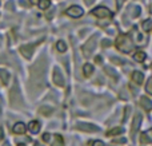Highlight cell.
<instances>
[{
    "instance_id": "6da1fadb",
    "label": "cell",
    "mask_w": 152,
    "mask_h": 146,
    "mask_svg": "<svg viewBox=\"0 0 152 146\" xmlns=\"http://www.w3.org/2000/svg\"><path fill=\"white\" fill-rule=\"evenodd\" d=\"M44 72H45V59L40 58L31 69V82L40 86L43 83Z\"/></svg>"
},
{
    "instance_id": "7a4b0ae2",
    "label": "cell",
    "mask_w": 152,
    "mask_h": 146,
    "mask_svg": "<svg viewBox=\"0 0 152 146\" xmlns=\"http://www.w3.org/2000/svg\"><path fill=\"white\" fill-rule=\"evenodd\" d=\"M116 46H118V50H120L121 52H131V50L134 48V43L129 40V38L127 35H121V36L118 38L116 40Z\"/></svg>"
},
{
    "instance_id": "3957f363",
    "label": "cell",
    "mask_w": 152,
    "mask_h": 146,
    "mask_svg": "<svg viewBox=\"0 0 152 146\" xmlns=\"http://www.w3.org/2000/svg\"><path fill=\"white\" fill-rule=\"evenodd\" d=\"M10 97H11V105H12L13 107L21 106V95H20V90H19V86L16 82H15V85H13L12 90H11Z\"/></svg>"
},
{
    "instance_id": "277c9868",
    "label": "cell",
    "mask_w": 152,
    "mask_h": 146,
    "mask_svg": "<svg viewBox=\"0 0 152 146\" xmlns=\"http://www.w3.org/2000/svg\"><path fill=\"white\" fill-rule=\"evenodd\" d=\"M96 39H97V36H96V35H94V36H92L91 39L86 43V46L83 47L84 56H89L92 54V51L95 50V46H96Z\"/></svg>"
},
{
    "instance_id": "5b68a950",
    "label": "cell",
    "mask_w": 152,
    "mask_h": 146,
    "mask_svg": "<svg viewBox=\"0 0 152 146\" xmlns=\"http://www.w3.org/2000/svg\"><path fill=\"white\" fill-rule=\"evenodd\" d=\"M92 13H94L95 16H97V18H102V19H105V18H110L112 13H111V11L108 10V8L105 7H97L95 8V10H92Z\"/></svg>"
},
{
    "instance_id": "8992f818",
    "label": "cell",
    "mask_w": 152,
    "mask_h": 146,
    "mask_svg": "<svg viewBox=\"0 0 152 146\" xmlns=\"http://www.w3.org/2000/svg\"><path fill=\"white\" fill-rule=\"evenodd\" d=\"M76 129H79L81 131H87V133H97L99 131V128L95 125H91V123H77Z\"/></svg>"
},
{
    "instance_id": "52a82bcc",
    "label": "cell",
    "mask_w": 152,
    "mask_h": 146,
    "mask_svg": "<svg viewBox=\"0 0 152 146\" xmlns=\"http://www.w3.org/2000/svg\"><path fill=\"white\" fill-rule=\"evenodd\" d=\"M67 15L71 16V18H80L83 15V8L79 7V5H72L67 10Z\"/></svg>"
},
{
    "instance_id": "ba28073f",
    "label": "cell",
    "mask_w": 152,
    "mask_h": 146,
    "mask_svg": "<svg viewBox=\"0 0 152 146\" xmlns=\"http://www.w3.org/2000/svg\"><path fill=\"white\" fill-rule=\"evenodd\" d=\"M53 82H55L56 86H60V87H63L64 86V78H63V74H61V71L56 67L55 70H53Z\"/></svg>"
},
{
    "instance_id": "9c48e42d",
    "label": "cell",
    "mask_w": 152,
    "mask_h": 146,
    "mask_svg": "<svg viewBox=\"0 0 152 146\" xmlns=\"http://www.w3.org/2000/svg\"><path fill=\"white\" fill-rule=\"evenodd\" d=\"M34 48H35V46H34V44L21 46V47H20V52L23 54V56H24V58L29 59V58H31V56H32V54H34Z\"/></svg>"
},
{
    "instance_id": "30bf717a",
    "label": "cell",
    "mask_w": 152,
    "mask_h": 146,
    "mask_svg": "<svg viewBox=\"0 0 152 146\" xmlns=\"http://www.w3.org/2000/svg\"><path fill=\"white\" fill-rule=\"evenodd\" d=\"M140 125H142V115H140V114H136V115H135V118H134V123H132V126H131L132 137H134L135 134L137 133V130H139Z\"/></svg>"
},
{
    "instance_id": "8fae6325",
    "label": "cell",
    "mask_w": 152,
    "mask_h": 146,
    "mask_svg": "<svg viewBox=\"0 0 152 146\" xmlns=\"http://www.w3.org/2000/svg\"><path fill=\"white\" fill-rule=\"evenodd\" d=\"M140 105H142V107H144V110H147V111L152 110V101L145 98V97H143V98L140 99Z\"/></svg>"
},
{
    "instance_id": "7c38bea8",
    "label": "cell",
    "mask_w": 152,
    "mask_h": 146,
    "mask_svg": "<svg viewBox=\"0 0 152 146\" xmlns=\"http://www.w3.org/2000/svg\"><path fill=\"white\" fill-rule=\"evenodd\" d=\"M132 79H134V82H136L137 85H142L143 80H144V75H143L140 71H134V74H132Z\"/></svg>"
},
{
    "instance_id": "4fadbf2b",
    "label": "cell",
    "mask_w": 152,
    "mask_h": 146,
    "mask_svg": "<svg viewBox=\"0 0 152 146\" xmlns=\"http://www.w3.org/2000/svg\"><path fill=\"white\" fill-rule=\"evenodd\" d=\"M28 129H29V131H31V133L36 134L37 131L40 130V123L37 122V121H31V122H29V125H28Z\"/></svg>"
},
{
    "instance_id": "5bb4252c",
    "label": "cell",
    "mask_w": 152,
    "mask_h": 146,
    "mask_svg": "<svg viewBox=\"0 0 152 146\" xmlns=\"http://www.w3.org/2000/svg\"><path fill=\"white\" fill-rule=\"evenodd\" d=\"M26 131V125L23 122H18L13 126V133L15 134H23Z\"/></svg>"
},
{
    "instance_id": "9a60e30c",
    "label": "cell",
    "mask_w": 152,
    "mask_h": 146,
    "mask_svg": "<svg viewBox=\"0 0 152 146\" xmlns=\"http://www.w3.org/2000/svg\"><path fill=\"white\" fill-rule=\"evenodd\" d=\"M0 78H1V82L4 83V85H7L8 80H10V72L5 71V70L0 69Z\"/></svg>"
},
{
    "instance_id": "2e32d148",
    "label": "cell",
    "mask_w": 152,
    "mask_h": 146,
    "mask_svg": "<svg viewBox=\"0 0 152 146\" xmlns=\"http://www.w3.org/2000/svg\"><path fill=\"white\" fill-rule=\"evenodd\" d=\"M83 72H84V77H91V74L94 72V67L91 66L89 63H87V64H84V67H83Z\"/></svg>"
},
{
    "instance_id": "e0dca14e",
    "label": "cell",
    "mask_w": 152,
    "mask_h": 146,
    "mask_svg": "<svg viewBox=\"0 0 152 146\" xmlns=\"http://www.w3.org/2000/svg\"><path fill=\"white\" fill-rule=\"evenodd\" d=\"M123 129H121V128H113V129H111V130L110 131H108V133H107V136L108 137H113V136H119V134H121V133H123Z\"/></svg>"
},
{
    "instance_id": "ac0fdd59",
    "label": "cell",
    "mask_w": 152,
    "mask_h": 146,
    "mask_svg": "<svg viewBox=\"0 0 152 146\" xmlns=\"http://www.w3.org/2000/svg\"><path fill=\"white\" fill-rule=\"evenodd\" d=\"M56 48H58L59 52H66L67 51V44L63 42V40H59V42L56 43Z\"/></svg>"
},
{
    "instance_id": "d6986e66",
    "label": "cell",
    "mask_w": 152,
    "mask_h": 146,
    "mask_svg": "<svg viewBox=\"0 0 152 146\" xmlns=\"http://www.w3.org/2000/svg\"><path fill=\"white\" fill-rule=\"evenodd\" d=\"M37 5H39L40 10H47V8L51 5V1L50 0H40V1L37 3Z\"/></svg>"
},
{
    "instance_id": "ffe728a7",
    "label": "cell",
    "mask_w": 152,
    "mask_h": 146,
    "mask_svg": "<svg viewBox=\"0 0 152 146\" xmlns=\"http://www.w3.org/2000/svg\"><path fill=\"white\" fill-rule=\"evenodd\" d=\"M134 59L136 62H144L145 60V54L144 52H142V51H139V52H136L134 55Z\"/></svg>"
},
{
    "instance_id": "44dd1931",
    "label": "cell",
    "mask_w": 152,
    "mask_h": 146,
    "mask_svg": "<svg viewBox=\"0 0 152 146\" xmlns=\"http://www.w3.org/2000/svg\"><path fill=\"white\" fill-rule=\"evenodd\" d=\"M52 146H64L63 137L59 136V134H55V142L52 144Z\"/></svg>"
},
{
    "instance_id": "7402d4cb",
    "label": "cell",
    "mask_w": 152,
    "mask_h": 146,
    "mask_svg": "<svg viewBox=\"0 0 152 146\" xmlns=\"http://www.w3.org/2000/svg\"><path fill=\"white\" fill-rule=\"evenodd\" d=\"M40 111V114H43V115H50V114H52V109L51 107H47V106H43L42 109L39 110Z\"/></svg>"
},
{
    "instance_id": "603a6c76",
    "label": "cell",
    "mask_w": 152,
    "mask_h": 146,
    "mask_svg": "<svg viewBox=\"0 0 152 146\" xmlns=\"http://www.w3.org/2000/svg\"><path fill=\"white\" fill-rule=\"evenodd\" d=\"M105 72H107L108 75H111V77H113L115 79H118V77H119L118 72H116L113 69H111V67H105Z\"/></svg>"
},
{
    "instance_id": "cb8c5ba5",
    "label": "cell",
    "mask_w": 152,
    "mask_h": 146,
    "mask_svg": "<svg viewBox=\"0 0 152 146\" xmlns=\"http://www.w3.org/2000/svg\"><path fill=\"white\" fill-rule=\"evenodd\" d=\"M151 24H152V21L148 19V20H145V21H143V29H144L145 32H148L151 29Z\"/></svg>"
},
{
    "instance_id": "d4e9b609",
    "label": "cell",
    "mask_w": 152,
    "mask_h": 146,
    "mask_svg": "<svg viewBox=\"0 0 152 146\" xmlns=\"http://www.w3.org/2000/svg\"><path fill=\"white\" fill-rule=\"evenodd\" d=\"M140 141H142L143 144H151V139H150V137H148L147 133H143L142 134V137H140Z\"/></svg>"
},
{
    "instance_id": "484cf974",
    "label": "cell",
    "mask_w": 152,
    "mask_h": 146,
    "mask_svg": "<svg viewBox=\"0 0 152 146\" xmlns=\"http://www.w3.org/2000/svg\"><path fill=\"white\" fill-rule=\"evenodd\" d=\"M140 11H142V10H140V7H137V5H136V7L132 10L131 16H132V18H137V16H139V13H140Z\"/></svg>"
},
{
    "instance_id": "4316f807",
    "label": "cell",
    "mask_w": 152,
    "mask_h": 146,
    "mask_svg": "<svg viewBox=\"0 0 152 146\" xmlns=\"http://www.w3.org/2000/svg\"><path fill=\"white\" fill-rule=\"evenodd\" d=\"M111 44H112V43H111V40H108V39H103L102 40V46H103V47H110Z\"/></svg>"
},
{
    "instance_id": "83f0119b",
    "label": "cell",
    "mask_w": 152,
    "mask_h": 146,
    "mask_svg": "<svg viewBox=\"0 0 152 146\" xmlns=\"http://www.w3.org/2000/svg\"><path fill=\"white\" fill-rule=\"evenodd\" d=\"M145 90H147L150 94H152V78H151L150 80H148V83H147V87H145Z\"/></svg>"
},
{
    "instance_id": "f1b7e54d",
    "label": "cell",
    "mask_w": 152,
    "mask_h": 146,
    "mask_svg": "<svg viewBox=\"0 0 152 146\" xmlns=\"http://www.w3.org/2000/svg\"><path fill=\"white\" fill-rule=\"evenodd\" d=\"M111 62H113V63H118V64H123V63H124L121 59L116 58V56H112V58H111Z\"/></svg>"
},
{
    "instance_id": "f546056e",
    "label": "cell",
    "mask_w": 152,
    "mask_h": 146,
    "mask_svg": "<svg viewBox=\"0 0 152 146\" xmlns=\"http://www.w3.org/2000/svg\"><path fill=\"white\" fill-rule=\"evenodd\" d=\"M124 118H123V121H127V118H128V115H129V113H131V107H126V110H124Z\"/></svg>"
},
{
    "instance_id": "4dcf8cb0",
    "label": "cell",
    "mask_w": 152,
    "mask_h": 146,
    "mask_svg": "<svg viewBox=\"0 0 152 146\" xmlns=\"http://www.w3.org/2000/svg\"><path fill=\"white\" fill-rule=\"evenodd\" d=\"M126 142H127L126 138H119V139H116V141H115V144H121V145H124Z\"/></svg>"
},
{
    "instance_id": "1f68e13d",
    "label": "cell",
    "mask_w": 152,
    "mask_h": 146,
    "mask_svg": "<svg viewBox=\"0 0 152 146\" xmlns=\"http://www.w3.org/2000/svg\"><path fill=\"white\" fill-rule=\"evenodd\" d=\"M92 146H104V144H103L102 141H94V144H92Z\"/></svg>"
},
{
    "instance_id": "d6a6232c",
    "label": "cell",
    "mask_w": 152,
    "mask_h": 146,
    "mask_svg": "<svg viewBox=\"0 0 152 146\" xmlns=\"http://www.w3.org/2000/svg\"><path fill=\"white\" fill-rule=\"evenodd\" d=\"M50 138H51V136H50V134H48V133H45L44 136H43V139H44L45 142H48V141H50Z\"/></svg>"
},
{
    "instance_id": "836d02e7",
    "label": "cell",
    "mask_w": 152,
    "mask_h": 146,
    "mask_svg": "<svg viewBox=\"0 0 152 146\" xmlns=\"http://www.w3.org/2000/svg\"><path fill=\"white\" fill-rule=\"evenodd\" d=\"M4 138V131H3V129H0V141Z\"/></svg>"
},
{
    "instance_id": "e575fe53",
    "label": "cell",
    "mask_w": 152,
    "mask_h": 146,
    "mask_svg": "<svg viewBox=\"0 0 152 146\" xmlns=\"http://www.w3.org/2000/svg\"><path fill=\"white\" fill-rule=\"evenodd\" d=\"M84 1H86V4H87V5H89V4H92V3H94L95 0H84Z\"/></svg>"
},
{
    "instance_id": "d590c367",
    "label": "cell",
    "mask_w": 152,
    "mask_h": 146,
    "mask_svg": "<svg viewBox=\"0 0 152 146\" xmlns=\"http://www.w3.org/2000/svg\"><path fill=\"white\" fill-rule=\"evenodd\" d=\"M102 60H103V59L100 58V56H97V58H96V62H97V63H100V62H102Z\"/></svg>"
},
{
    "instance_id": "8d00e7d4",
    "label": "cell",
    "mask_w": 152,
    "mask_h": 146,
    "mask_svg": "<svg viewBox=\"0 0 152 146\" xmlns=\"http://www.w3.org/2000/svg\"><path fill=\"white\" fill-rule=\"evenodd\" d=\"M31 1H32V3H37V0H31Z\"/></svg>"
},
{
    "instance_id": "74e56055",
    "label": "cell",
    "mask_w": 152,
    "mask_h": 146,
    "mask_svg": "<svg viewBox=\"0 0 152 146\" xmlns=\"http://www.w3.org/2000/svg\"><path fill=\"white\" fill-rule=\"evenodd\" d=\"M35 146H43V145H40V144H35Z\"/></svg>"
},
{
    "instance_id": "f35d334b",
    "label": "cell",
    "mask_w": 152,
    "mask_h": 146,
    "mask_svg": "<svg viewBox=\"0 0 152 146\" xmlns=\"http://www.w3.org/2000/svg\"><path fill=\"white\" fill-rule=\"evenodd\" d=\"M118 1H119V4H120V3H121V1H124V0H118Z\"/></svg>"
},
{
    "instance_id": "ab89813d",
    "label": "cell",
    "mask_w": 152,
    "mask_h": 146,
    "mask_svg": "<svg viewBox=\"0 0 152 146\" xmlns=\"http://www.w3.org/2000/svg\"><path fill=\"white\" fill-rule=\"evenodd\" d=\"M4 146H10V144H5V145H4Z\"/></svg>"
},
{
    "instance_id": "60d3db41",
    "label": "cell",
    "mask_w": 152,
    "mask_h": 146,
    "mask_svg": "<svg viewBox=\"0 0 152 146\" xmlns=\"http://www.w3.org/2000/svg\"><path fill=\"white\" fill-rule=\"evenodd\" d=\"M19 146H26V145H23V144H20V145H19Z\"/></svg>"
},
{
    "instance_id": "b9f144b4",
    "label": "cell",
    "mask_w": 152,
    "mask_h": 146,
    "mask_svg": "<svg viewBox=\"0 0 152 146\" xmlns=\"http://www.w3.org/2000/svg\"><path fill=\"white\" fill-rule=\"evenodd\" d=\"M151 12H152V7H151Z\"/></svg>"
},
{
    "instance_id": "7bdbcfd3",
    "label": "cell",
    "mask_w": 152,
    "mask_h": 146,
    "mask_svg": "<svg viewBox=\"0 0 152 146\" xmlns=\"http://www.w3.org/2000/svg\"><path fill=\"white\" fill-rule=\"evenodd\" d=\"M151 133H152V130H151Z\"/></svg>"
}]
</instances>
